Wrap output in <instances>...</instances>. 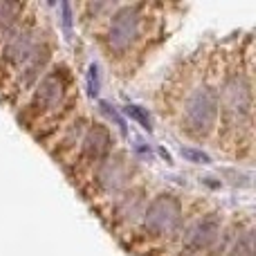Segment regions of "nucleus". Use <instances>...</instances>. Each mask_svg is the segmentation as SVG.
I'll return each instance as SVG.
<instances>
[{
	"mask_svg": "<svg viewBox=\"0 0 256 256\" xmlns=\"http://www.w3.org/2000/svg\"><path fill=\"white\" fill-rule=\"evenodd\" d=\"M218 90L209 84H200L191 90L182 110V130L186 135L202 140L214 130L218 120Z\"/></svg>",
	"mask_w": 256,
	"mask_h": 256,
	"instance_id": "f257e3e1",
	"label": "nucleus"
},
{
	"mask_svg": "<svg viewBox=\"0 0 256 256\" xmlns=\"http://www.w3.org/2000/svg\"><path fill=\"white\" fill-rule=\"evenodd\" d=\"M218 108L232 126H243V122L252 115V86L243 72H234L222 81L220 94H218Z\"/></svg>",
	"mask_w": 256,
	"mask_h": 256,
	"instance_id": "f03ea898",
	"label": "nucleus"
},
{
	"mask_svg": "<svg viewBox=\"0 0 256 256\" xmlns=\"http://www.w3.org/2000/svg\"><path fill=\"white\" fill-rule=\"evenodd\" d=\"M142 36V14L140 7H122L112 16L110 27H108L106 43L110 52L126 54Z\"/></svg>",
	"mask_w": 256,
	"mask_h": 256,
	"instance_id": "7ed1b4c3",
	"label": "nucleus"
},
{
	"mask_svg": "<svg viewBox=\"0 0 256 256\" xmlns=\"http://www.w3.org/2000/svg\"><path fill=\"white\" fill-rule=\"evenodd\" d=\"M144 227L155 236H166L178 230L182 220V204L176 196L162 194L144 209Z\"/></svg>",
	"mask_w": 256,
	"mask_h": 256,
	"instance_id": "20e7f679",
	"label": "nucleus"
},
{
	"mask_svg": "<svg viewBox=\"0 0 256 256\" xmlns=\"http://www.w3.org/2000/svg\"><path fill=\"white\" fill-rule=\"evenodd\" d=\"M128 180H130V171L124 158H106L99 162L97 182L106 194H120L122 189H126Z\"/></svg>",
	"mask_w": 256,
	"mask_h": 256,
	"instance_id": "39448f33",
	"label": "nucleus"
},
{
	"mask_svg": "<svg viewBox=\"0 0 256 256\" xmlns=\"http://www.w3.org/2000/svg\"><path fill=\"white\" fill-rule=\"evenodd\" d=\"M218 234H220V220L216 216L200 218L186 230L182 245L186 250H191V252H202V250L212 248V243L218 238Z\"/></svg>",
	"mask_w": 256,
	"mask_h": 256,
	"instance_id": "423d86ee",
	"label": "nucleus"
},
{
	"mask_svg": "<svg viewBox=\"0 0 256 256\" xmlns=\"http://www.w3.org/2000/svg\"><path fill=\"white\" fill-rule=\"evenodd\" d=\"M38 50H40V43H38L34 32L20 30V32H14V34L7 38V50H4V54H7L9 61L27 63V66H30V63L40 54Z\"/></svg>",
	"mask_w": 256,
	"mask_h": 256,
	"instance_id": "0eeeda50",
	"label": "nucleus"
},
{
	"mask_svg": "<svg viewBox=\"0 0 256 256\" xmlns=\"http://www.w3.org/2000/svg\"><path fill=\"white\" fill-rule=\"evenodd\" d=\"M110 146L112 140L108 128L102 124H92L86 130L84 142H81V155H84V160H90V162H102V160L108 158Z\"/></svg>",
	"mask_w": 256,
	"mask_h": 256,
	"instance_id": "6e6552de",
	"label": "nucleus"
},
{
	"mask_svg": "<svg viewBox=\"0 0 256 256\" xmlns=\"http://www.w3.org/2000/svg\"><path fill=\"white\" fill-rule=\"evenodd\" d=\"M63 97H66V81L61 74L52 72L48 74L38 86V92H36V102L38 106H43L45 110H52V108L61 106Z\"/></svg>",
	"mask_w": 256,
	"mask_h": 256,
	"instance_id": "1a4fd4ad",
	"label": "nucleus"
},
{
	"mask_svg": "<svg viewBox=\"0 0 256 256\" xmlns=\"http://www.w3.org/2000/svg\"><path fill=\"white\" fill-rule=\"evenodd\" d=\"M230 256H254V232L248 230L230 248Z\"/></svg>",
	"mask_w": 256,
	"mask_h": 256,
	"instance_id": "9d476101",
	"label": "nucleus"
},
{
	"mask_svg": "<svg viewBox=\"0 0 256 256\" xmlns=\"http://www.w3.org/2000/svg\"><path fill=\"white\" fill-rule=\"evenodd\" d=\"M20 12H22V4L0 2V30H9V27L16 22V18Z\"/></svg>",
	"mask_w": 256,
	"mask_h": 256,
	"instance_id": "9b49d317",
	"label": "nucleus"
},
{
	"mask_svg": "<svg viewBox=\"0 0 256 256\" xmlns=\"http://www.w3.org/2000/svg\"><path fill=\"white\" fill-rule=\"evenodd\" d=\"M126 112L132 117V120H137V122H140V124L144 126L146 130H150V117L146 115V112L142 110L140 106H128V108H126Z\"/></svg>",
	"mask_w": 256,
	"mask_h": 256,
	"instance_id": "f8f14e48",
	"label": "nucleus"
},
{
	"mask_svg": "<svg viewBox=\"0 0 256 256\" xmlns=\"http://www.w3.org/2000/svg\"><path fill=\"white\" fill-rule=\"evenodd\" d=\"M182 155H184L186 160H191V162H196V164H209V155H207V153H202V150L182 148Z\"/></svg>",
	"mask_w": 256,
	"mask_h": 256,
	"instance_id": "ddd939ff",
	"label": "nucleus"
},
{
	"mask_svg": "<svg viewBox=\"0 0 256 256\" xmlns=\"http://www.w3.org/2000/svg\"><path fill=\"white\" fill-rule=\"evenodd\" d=\"M61 7H63V14H66V18H63V25H66V30H70V27H72V7L68 2H63Z\"/></svg>",
	"mask_w": 256,
	"mask_h": 256,
	"instance_id": "4468645a",
	"label": "nucleus"
},
{
	"mask_svg": "<svg viewBox=\"0 0 256 256\" xmlns=\"http://www.w3.org/2000/svg\"><path fill=\"white\" fill-rule=\"evenodd\" d=\"M90 88H92V94H97L99 90V79H97V68H90Z\"/></svg>",
	"mask_w": 256,
	"mask_h": 256,
	"instance_id": "2eb2a0df",
	"label": "nucleus"
}]
</instances>
